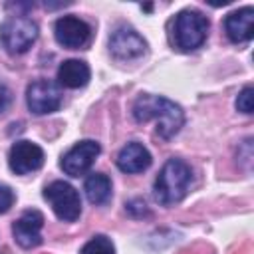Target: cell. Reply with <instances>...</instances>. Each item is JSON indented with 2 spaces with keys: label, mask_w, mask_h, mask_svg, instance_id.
<instances>
[{
  "label": "cell",
  "mask_w": 254,
  "mask_h": 254,
  "mask_svg": "<svg viewBox=\"0 0 254 254\" xmlns=\"http://www.w3.org/2000/svg\"><path fill=\"white\" fill-rule=\"evenodd\" d=\"M208 18L198 10H181L173 20V44L181 52H192L202 46L208 34Z\"/></svg>",
  "instance_id": "3"
},
{
  "label": "cell",
  "mask_w": 254,
  "mask_h": 254,
  "mask_svg": "<svg viewBox=\"0 0 254 254\" xmlns=\"http://www.w3.org/2000/svg\"><path fill=\"white\" fill-rule=\"evenodd\" d=\"M101 153V147L97 141L93 139H83L79 143H75L67 153H64L60 167L64 169L65 175L69 177H79L85 171H89V167L93 165V161L97 159V155Z\"/></svg>",
  "instance_id": "9"
},
{
  "label": "cell",
  "mask_w": 254,
  "mask_h": 254,
  "mask_svg": "<svg viewBox=\"0 0 254 254\" xmlns=\"http://www.w3.org/2000/svg\"><path fill=\"white\" fill-rule=\"evenodd\" d=\"M44 198L50 202L54 214L64 222H73L81 214V200L77 190L65 181H54L44 189Z\"/></svg>",
  "instance_id": "5"
},
{
  "label": "cell",
  "mask_w": 254,
  "mask_h": 254,
  "mask_svg": "<svg viewBox=\"0 0 254 254\" xmlns=\"http://www.w3.org/2000/svg\"><path fill=\"white\" fill-rule=\"evenodd\" d=\"M26 103L34 115H48L58 111L62 105L60 85L48 79H38L30 83L26 89Z\"/></svg>",
  "instance_id": "6"
},
{
  "label": "cell",
  "mask_w": 254,
  "mask_h": 254,
  "mask_svg": "<svg viewBox=\"0 0 254 254\" xmlns=\"http://www.w3.org/2000/svg\"><path fill=\"white\" fill-rule=\"evenodd\" d=\"M224 32L228 40L234 44L250 42L252 32H254V10L250 6H244V8L230 12L224 18Z\"/></svg>",
  "instance_id": "12"
},
{
  "label": "cell",
  "mask_w": 254,
  "mask_h": 254,
  "mask_svg": "<svg viewBox=\"0 0 254 254\" xmlns=\"http://www.w3.org/2000/svg\"><path fill=\"white\" fill-rule=\"evenodd\" d=\"M109 52L119 62L137 60L147 52V42L131 26H119L109 36Z\"/></svg>",
  "instance_id": "7"
},
{
  "label": "cell",
  "mask_w": 254,
  "mask_h": 254,
  "mask_svg": "<svg viewBox=\"0 0 254 254\" xmlns=\"http://www.w3.org/2000/svg\"><path fill=\"white\" fill-rule=\"evenodd\" d=\"M38 40V24L26 14L10 16L0 26V42L8 54H24Z\"/></svg>",
  "instance_id": "4"
},
{
  "label": "cell",
  "mask_w": 254,
  "mask_h": 254,
  "mask_svg": "<svg viewBox=\"0 0 254 254\" xmlns=\"http://www.w3.org/2000/svg\"><path fill=\"white\" fill-rule=\"evenodd\" d=\"M236 109L242 111V113H246V115L252 113V109H254V91H252L250 85H246L238 93V97H236Z\"/></svg>",
  "instance_id": "17"
},
{
  "label": "cell",
  "mask_w": 254,
  "mask_h": 254,
  "mask_svg": "<svg viewBox=\"0 0 254 254\" xmlns=\"http://www.w3.org/2000/svg\"><path fill=\"white\" fill-rule=\"evenodd\" d=\"M44 149L32 141H16L8 153V165L16 175H28L44 165Z\"/></svg>",
  "instance_id": "10"
},
{
  "label": "cell",
  "mask_w": 254,
  "mask_h": 254,
  "mask_svg": "<svg viewBox=\"0 0 254 254\" xmlns=\"http://www.w3.org/2000/svg\"><path fill=\"white\" fill-rule=\"evenodd\" d=\"M14 190L8 187V185H0V214L8 212L10 206L14 204Z\"/></svg>",
  "instance_id": "18"
},
{
  "label": "cell",
  "mask_w": 254,
  "mask_h": 254,
  "mask_svg": "<svg viewBox=\"0 0 254 254\" xmlns=\"http://www.w3.org/2000/svg\"><path fill=\"white\" fill-rule=\"evenodd\" d=\"M79 254H115V246L105 234H95L83 244Z\"/></svg>",
  "instance_id": "16"
},
{
  "label": "cell",
  "mask_w": 254,
  "mask_h": 254,
  "mask_svg": "<svg viewBox=\"0 0 254 254\" xmlns=\"http://www.w3.org/2000/svg\"><path fill=\"white\" fill-rule=\"evenodd\" d=\"M56 42L69 50L83 48L91 38V26L77 16H62L54 24Z\"/></svg>",
  "instance_id": "8"
},
{
  "label": "cell",
  "mask_w": 254,
  "mask_h": 254,
  "mask_svg": "<svg viewBox=\"0 0 254 254\" xmlns=\"http://www.w3.org/2000/svg\"><path fill=\"white\" fill-rule=\"evenodd\" d=\"M151 153L145 145L137 143V141H131L127 143L119 155H117V169L123 171V173H129V175H135V173H143L151 167Z\"/></svg>",
  "instance_id": "13"
},
{
  "label": "cell",
  "mask_w": 254,
  "mask_h": 254,
  "mask_svg": "<svg viewBox=\"0 0 254 254\" xmlns=\"http://www.w3.org/2000/svg\"><path fill=\"white\" fill-rule=\"evenodd\" d=\"M190 183H192L190 167L183 159L173 157L163 165V169L155 179V185H153L155 200L163 206L177 204L187 196Z\"/></svg>",
  "instance_id": "2"
},
{
  "label": "cell",
  "mask_w": 254,
  "mask_h": 254,
  "mask_svg": "<svg viewBox=\"0 0 254 254\" xmlns=\"http://www.w3.org/2000/svg\"><path fill=\"white\" fill-rule=\"evenodd\" d=\"M42 226H44V214L36 208L24 210L22 216L12 224V234L18 246L22 248H36L42 244Z\"/></svg>",
  "instance_id": "11"
},
{
  "label": "cell",
  "mask_w": 254,
  "mask_h": 254,
  "mask_svg": "<svg viewBox=\"0 0 254 254\" xmlns=\"http://www.w3.org/2000/svg\"><path fill=\"white\" fill-rule=\"evenodd\" d=\"M83 190L91 204H105L111 198V179L103 173H91L83 183Z\"/></svg>",
  "instance_id": "15"
},
{
  "label": "cell",
  "mask_w": 254,
  "mask_h": 254,
  "mask_svg": "<svg viewBox=\"0 0 254 254\" xmlns=\"http://www.w3.org/2000/svg\"><path fill=\"white\" fill-rule=\"evenodd\" d=\"M89 77H91L89 65L81 60H65L58 67V83L67 89H79L87 85Z\"/></svg>",
  "instance_id": "14"
},
{
  "label": "cell",
  "mask_w": 254,
  "mask_h": 254,
  "mask_svg": "<svg viewBox=\"0 0 254 254\" xmlns=\"http://www.w3.org/2000/svg\"><path fill=\"white\" fill-rule=\"evenodd\" d=\"M10 101H12V93H10V89L0 81V115L8 109V105H10Z\"/></svg>",
  "instance_id": "19"
},
{
  "label": "cell",
  "mask_w": 254,
  "mask_h": 254,
  "mask_svg": "<svg viewBox=\"0 0 254 254\" xmlns=\"http://www.w3.org/2000/svg\"><path fill=\"white\" fill-rule=\"evenodd\" d=\"M133 117L139 123H145L151 119L157 121V135L165 141L175 137L185 123L183 109L175 101H171L163 95H151V93H141L135 99Z\"/></svg>",
  "instance_id": "1"
}]
</instances>
